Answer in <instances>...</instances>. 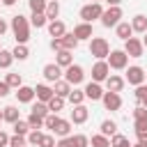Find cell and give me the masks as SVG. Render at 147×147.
I'll use <instances>...</instances> for the list:
<instances>
[{"label": "cell", "mask_w": 147, "mask_h": 147, "mask_svg": "<svg viewBox=\"0 0 147 147\" xmlns=\"http://www.w3.org/2000/svg\"><path fill=\"white\" fill-rule=\"evenodd\" d=\"M9 28H11V32H14V39H16V44H28V39H30V21H28L23 14H16V16H11V23H9Z\"/></svg>", "instance_id": "1"}, {"label": "cell", "mask_w": 147, "mask_h": 147, "mask_svg": "<svg viewBox=\"0 0 147 147\" xmlns=\"http://www.w3.org/2000/svg\"><path fill=\"white\" fill-rule=\"evenodd\" d=\"M90 55H94L96 60H106L110 55V46L103 37H92L90 39Z\"/></svg>", "instance_id": "2"}, {"label": "cell", "mask_w": 147, "mask_h": 147, "mask_svg": "<svg viewBox=\"0 0 147 147\" xmlns=\"http://www.w3.org/2000/svg\"><path fill=\"white\" fill-rule=\"evenodd\" d=\"M101 16H103V7H101V2H90V5H85V7H80V18H83V23H92V21H101Z\"/></svg>", "instance_id": "3"}, {"label": "cell", "mask_w": 147, "mask_h": 147, "mask_svg": "<svg viewBox=\"0 0 147 147\" xmlns=\"http://www.w3.org/2000/svg\"><path fill=\"white\" fill-rule=\"evenodd\" d=\"M124 16V11H122V7H108V9H103V16H101V25L103 28H117Z\"/></svg>", "instance_id": "4"}, {"label": "cell", "mask_w": 147, "mask_h": 147, "mask_svg": "<svg viewBox=\"0 0 147 147\" xmlns=\"http://www.w3.org/2000/svg\"><path fill=\"white\" fill-rule=\"evenodd\" d=\"M106 62H108V67H110V69L122 71V69H126V67H129V55H126L124 51H110V55L106 57Z\"/></svg>", "instance_id": "5"}, {"label": "cell", "mask_w": 147, "mask_h": 147, "mask_svg": "<svg viewBox=\"0 0 147 147\" xmlns=\"http://www.w3.org/2000/svg\"><path fill=\"white\" fill-rule=\"evenodd\" d=\"M64 80H67L69 85H80V83L85 80V69H83L80 64L67 67V69H64Z\"/></svg>", "instance_id": "6"}, {"label": "cell", "mask_w": 147, "mask_h": 147, "mask_svg": "<svg viewBox=\"0 0 147 147\" xmlns=\"http://www.w3.org/2000/svg\"><path fill=\"white\" fill-rule=\"evenodd\" d=\"M129 57H142V53H145V46H142V39H138V37H131V39H126L124 41V48H122Z\"/></svg>", "instance_id": "7"}, {"label": "cell", "mask_w": 147, "mask_h": 147, "mask_svg": "<svg viewBox=\"0 0 147 147\" xmlns=\"http://www.w3.org/2000/svg\"><path fill=\"white\" fill-rule=\"evenodd\" d=\"M108 76H110L108 62H106V60H96L94 67H92V80H94V83H106Z\"/></svg>", "instance_id": "8"}, {"label": "cell", "mask_w": 147, "mask_h": 147, "mask_svg": "<svg viewBox=\"0 0 147 147\" xmlns=\"http://www.w3.org/2000/svg\"><path fill=\"white\" fill-rule=\"evenodd\" d=\"M129 85H142L145 83V69L142 67H138V64H133V67H129L126 69V78H124Z\"/></svg>", "instance_id": "9"}, {"label": "cell", "mask_w": 147, "mask_h": 147, "mask_svg": "<svg viewBox=\"0 0 147 147\" xmlns=\"http://www.w3.org/2000/svg\"><path fill=\"white\" fill-rule=\"evenodd\" d=\"M83 92H85V99H90V101H101L103 99V87H101V83H94V80H90L85 87H83Z\"/></svg>", "instance_id": "10"}, {"label": "cell", "mask_w": 147, "mask_h": 147, "mask_svg": "<svg viewBox=\"0 0 147 147\" xmlns=\"http://www.w3.org/2000/svg\"><path fill=\"white\" fill-rule=\"evenodd\" d=\"M41 74H44V78H46L48 83H57V80H62V76H64V74H62V67H57L55 62L46 64Z\"/></svg>", "instance_id": "11"}, {"label": "cell", "mask_w": 147, "mask_h": 147, "mask_svg": "<svg viewBox=\"0 0 147 147\" xmlns=\"http://www.w3.org/2000/svg\"><path fill=\"white\" fill-rule=\"evenodd\" d=\"M101 101H103V108L106 110H119L122 108V96L117 92H106Z\"/></svg>", "instance_id": "12"}, {"label": "cell", "mask_w": 147, "mask_h": 147, "mask_svg": "<svg viewBox=\"0 0 147 147\" xmlns=\"http://www.w3.org/2000/svg\"><path fill=\"white\" fill-rule=\"evenodd\" d=\"M34 96H37V101H41V103H48V101L55 96V92H53V87H51V85H44V83H39V85L34 87Z\"/></svg>", "instance_id": "13"}, {"label": "cell", "mask_w": 147, "mask_h": 147, "mask_svg": "<svg viewBox=\"0 0 147 147\" xmlns=\"http://www.w3.org/2000/svg\"><path fill=\"white\" fill-rule=\"evenodd\" d=\"M69 133H71V119L57 117V122H55V126H53V136H57V138H69Z\"/></svg>", "instance_id": "14"}, {"label": "cell", "mask_w": 147, "mask_h": 147, "mask_svg": "<svg viewBox=\"0 0 147 147\" xmlns=\"http://www.w3.org/2000/svg\"><path fill=\"white\" fill-rule=\"evenodd\" d=\"M74 37L78 39V41H83V39H92L94 37V32H92V23H78L76 28H74Z\"/></svg>", "instance_id": "15"}, {"label": "cell", "mask_w": 147, "mask_h": 147, "mask_svg": "<svg viewBox=\"0 0 147 147\" xmlns=\"http://www.w3.org/2000/svg\"><path fill=\"white\" fill-rule=\"evenodd\" d=\"M124 83H126V80H124L122 76L110 74V76H108V80H106V92H117V94H119V92L124 90Z\"/></svg>", "instance_id": "16"}, {"label": "cell", "mask_w": 147, "mask_h": 147, "mask_svg": "<svg viewBox=\"0 0 147 147\" xmlns=\"http://www.w3.org/2000/svg\"><path fill=\"white\" fill-rule=\"evenodd\" d=\"M90 117V110L80 103V106H74L71 108V124H85Z\"/></svg>", "instance_id": "17"}, {"label": "cell", "mask_w": 147, "mask_h": 147, "mask_svg": "<svg viewBox=\"0 0 147 147\" xmlns=\"http://www.w3.org/2000/svg\"><path fill=\"white\" fill-rule=\"evenodd\" d=\"M48 34L53 39H62L67 34V25L62 21H48Z\"/></svg>", "instance_id": "18"}, {"label": "cell", "mask_w": 147, "mask_h": 147, "mask_svg": "<svg viewBox=\"0 0 147 147\" xmlns=\"http://www.w3.org/2000/svg\"><path fill=\"white\" fill-rule=\"evenodd\" d=\"M16 99H18V103H32V99H34V87L21 85V87L16 90Z\"/></svg>", "instance_id": "19"}, {"label": "cell", "mask_w": 147, "mask_h": 147, "mask_svg": "<svg viewBox=\"0 0 147 147\" xmlns=\"http://www.w3.org/2000/svg\"><path fill=\"white\" fill-rule=\"evenodd\" d=\"M55 64L62 67V69L71 67L74 64V51H60V53H55Z\"/></svg>", "instance_id": "20"}, {"label": "cell", "mask_w": 147, "mask_h": 147, "mask_svg": "<svg viewBox=\"0 0 147 147\" xmlns=\"http://www.w3.org/2000/svg\"><path fill=\"white\" fill-rule=\"evenodd\" d=\"M71 90H74V87H71V85H69L64 78H62V80H57V83H53V92H55V96L67 99V96L71 94Z\"/></svg>", "instance_id": "21"}, {"label": "cell", "mask_w": 147, "mask_h": 147, "mask_svg": "<svg viewBox=\"0 0 147 147\" xmlns=\"http://www.w3.org/2000/svg\"><path fill=\"white\" fill-rule=\"evenodd\" d=\"M2 119L9 122V124H14V122L21 119V110H18L16 106H5V108H2Z\"/></svg>", "instance_id": "22"}, {"label": "cell", "mask_w": 147, "mask_h": 147, "mask_svg": "<svg viewBox=\"0 0 147 147\" xmlns=\"http://www.w3.org/2000/svg\"><path fill=\"white\" fill-rule=\"evenodd\" d=\"M131 28H133V32H147V16L145 14H136L133 18H131Z\"/></svg>", "instance_id": "23"}, {"label": "cell", "mask_w": 147, "mask_h": 147, "mask_svg": "<svg viewBox=\"0 0 147 147\" xmlns=\"http://www.w3.org/2000/svg\"><path fill=\"white\" fill-rule=\"evenodd\" d=\"M99 129H101V136H106V138H113V136L117 133V122H113V119H103Z\"/></svg>", "instance_id": "24"}, {"label": "cell", "mask_w": 147, "mask_h": 147, "mask_svg": "<svg viewBox=\"0 0 147 147\" xmlns=\"http://www.w3.org/2000/svg\"><path fill=\"white\" fill-rule=\"evenodd\" d=\"M44 14H46L48 21H57V16H60V2H57V0H51V2L46 5V11H44Z\"/></svg>", "instance_id": "25"}, {"label": "cell", "mask_w": 147, "mask_h": 147, "mask_svg": "<svg viewBox=\"0 0 147 147\" xmlns=\"http://www.w3.org/2000/svg\"><path fill=\"white\" fill-rule=\"evenodd\" d=\"M115 32H117V37L119 39H131V34H133V28H131V23H126V21H122L117 28H115Z\"/></svg>", "instance_id": "26"}, {"label": "cell", "mask_w": 147, "mask_h": 147, "mask_svg": "<svg viewBox=\"0 0 147 147\" xmlns=\"http://www.w3.org/2000/svg\"><path fill=\"white\" fill-rule=\"evenodd\" d=\"M11 129H14V136H28V133L32 131L30 124H28V119H18V122H14Z\"/></svg>", "instance_id": "27"}, {"label": "cell", "mask_w": 147, "mask_h": 147, "mask_svg": "<svg viewBox=\"0 0 147 147\" xmlns=\"http://www.w3.org/2000/svg\"><path fill=\"white\" fill-rule=\"evenodd\" d=\"M78 44H80V41L74 37V32H67V34L62 37V46H64V51H76Z\"/></svg>", "instance_id": "28"}, {"label": "cell", "mask_w": 147, "mask_h": 147, "mask_svg": "<svg viewBox=\"0 0 147 147\" xmlns=\"http://www.w3.org/2000/svg\"><path fill=\"white\" fill-rule=\"evenodd\" d=\"M11 53H14V60H28L30 57V48L25 44H16V48Z\"/></svg>", "instance_id": "29"}, {"label": "cell", "mask_w": 147, "mask_h": 147, "mask_svg": "<svg viewBox=\"0 0 147 147\" xmlns=\"http://www.w3.org/2000/svg\"><path fill=\"white\" fill-rule=\"evenodd\" d=\"M67 99H69V103H71V106H80V103L85 101V92H83V90H76V87H74V90H71V94H69Z\"/></svg>", "instance_id": "30"}, {"label": "cell", "mask_w": 147, "mask_h": 147, "mask_svg": "<svg viewBox=\"0 0 147 147\" xmlns=\"http://www.w3.org/2000/svg\"><path fill=\"white\" fill-rule=\"evenodd\" d=\"M30 113H34V115H39V117H48L51 115V110H48V103H41V101H37V103H32V110Z\"/></svg>", "instance_id": "31"}, {"label": "cell", "mask_w": 147, "mask_h": 147, "mask_svg": "<svg viewBox=\"0 0 147 147\" xmlns=\"http://www.w3.org/2000/svg\"><path fill=\"white\" fill-rule=\"evenodd\" d=\"M11 62H14V53L2 48V51H0V69H9Z\"/></svg>", "instance_id": "32"}, {"label": "cell", "mask_w": 147, "mask_h": 147, "mask_svg": "<svg viewBox=\"0 0 147 147\" xmlns=\"http://www.w3.org/2000/svg\"><path fill=\"white\" fill-rule=\"evenodd\" d=\"M30 25L32 28H44V25H48V18H46V14H32L30 16Z\"/></svg>", "instance_id": "33"}, {"label": "cell", "mask_w": 147, "mask_h": 147, "mask_svg": "<svg viewBox=\"0 0 147 147\" xmlns=\"http://www.w3.org/2000/svg\"><path fill=\"white\" fill-rule=\"evenodd\" d=\"M5 83H7L9 87L18 90V87L23 85V78H21V74H7V76H5Z\"/></svg>", "instance_id": "34"}, {"label": "cell", "mask_w": 147, "mask_h": 147, "mask_svg": "<svg viewBox=\"0 0 147 147\" xmlns=\"http://www.w3.org/2000/svg\"><path fill=\"white\" fill-rule=\"evenodd\" d=\"M48 110L55 113V115H57L60 110H64V99H62V96H53V99L48 101Z\"/></svg>", "instance_id": "35"}, {"label": "cell", "mask_w": 147, "mask_h": 147, "mask_svg": "<svg viewBox=\"0 0 147 147\" xmlns=\"http://www.w3.org/2000/svg\"><path fill=\"white\" fill-rule=\"evenodd\" d=\"M90 145H92V147H110V138H106V136L96 133V136H92V138H90Z\"/></svg>", "instance_id": "36"}, {"label": "cell", "mask_w": 147, "mask_h": 147, "mask_svg": "<svg viewBox=\"0 0 147 147\" xmlns=\"http://www.w3.org/2000/svg\"><path fill=\"white\" fill-rule=\"evenodd\" d=\"M110 147H131V142H129V138H126V136L115 133V136L110 138Z\"/></svg>", "instance_id": "37"}, {"label": "cell", "mask_w": 147, "mask_h": 147, "mask_svg": "<svg viewBox=\"0 0 147 147\" xmlns=\"http://www.w3.org/2000/svg\"><path fill=\"white\" fill-rule=\"evenodd\" d=\"M136 101H138L140 106H145V108H147V85H145V83L136 87Z\"/></svg>", "instance_id": "38"}, {"label": "cell", "mask_w": 147, "mask_h": 147, "mask_svg": "<svg viewBox=\"0 0 147 147\" xmlns=\"http://www.w3.org/2000/svg\"><path fill=\"white\" fill-rule=\"evenodd\" d=\"M28 5H30V9H32V14H44L46 11V0H28Z\"/></svg>", "instance_id": "39"}, {"label": "cell", "mask_w": 147, "mask_h": 147, "mask_svg": "<svg viewBox=\"0 0 147 147\" xmlns=\"http://www.w3.org/2000/svg\"><path fill=\"white\" fill-rule=\"evenodd\" d=\"M25 138H28V142H30V145H37V147H39V142H41L44 133H41V129H32V131H30Z\"/></svg>", "instance_id": "40"}, {"label": "cell", "mask_w": 147, "mask_h": 147, "mask_svg": "<svg viewBox=\"0 0 147 147\" xmlns=\"http://www.w3.org/2000/svg\"><path fill=\"white\" fill-rule=\"evenodd\" d=\"M71 142H74V147H90V138H87L85 133H76V136H71Z\"/></svg>", "instance_id": "41"}, {"label": "cell", "mask_w": 147, "mask_h": 147, "mask_svg": "<svg viewBox=\"0 0 147 147\" xmlns=\"http://www.w3.org/2000/svg\"><path fill=\"white\" fill-rule=\"evenodd\" d=\"M28 124H30V129H44V117L30 113V115H28Z\"/></svg>", "instance_id": "42"}, {"label": "cell", "mask_w": 147, "mask_h": 147, "mask_svg": "<svg viewBox=\"0 0 147 147\" xmlns=\"http://www.w3.org/2000/svg\"><path fill=\"white\" fill-rule=\"evenodd\" d=\"M25 145H28L25 136H11L9 138V147H25Z\"/></svg>", "instance_id": "43"}, {"label": "cell", "mask_w": 147, "mask_h": 147, "mask_svg": "<svg viewBox=\"0 0 147 147\" xmlns=\"http://www.w3.org/2000/svg\"><path fill=\"white\" fill-rule=\"evenodd\" d=\"M57 142H55V136H51V133H44V138H41V142H39V147H55Z\"/></svg>", "instance_id": "44"}, {"label": "cell", "mask_w": 147, "mask_h": 147, "mask_svg": "<svg viewBox=\"0 0 147 147\" xmlns=\"http://www.w3.org/2000/svg\"><path fill=\"white\" fill-rule=\"evenodd\" d=\"M55 122H57V115H55V113H51V115H48V117L44 119V129H51V131H53Z\"/></svg>", "instance_id": "45"}, {"label": "cell", "mask_w": 147, "mask_h": 147, "mask_svg": "<svg viewBox=\"0 0 147 147\" xmlns=\"http://www.w3.org/2000/svg\"><path fill=\"white\" fill-rule=\"evenodd\" d=\"M133 119H147V108L145 106H138L133 110Z\"/></svg>", "instance_id": "46"}, {"label": "cell", "mask_w": 147, "mask_h": 147, "mask_svg": "<svg viewBox=\"0 0 147 147\" xmlns=\"http://www.w3.org/2000/svg\"><path fill=\"white\" fill-rule=\"evenodd\" d=\"M51 51H55V53L64 51V46H62V39H51Z\"/></svg>", "instance_id": "47"}, {"label": "cell", "mask_w": 147, "mask_h": 147, "mask_svg": "<svg viewBox=\"0 0 147 147\" xmlns=\"http://www.w3.org/2000/svg\"><path fill=\"white\" fill-rule=\"evenodd\" d=\"M133 129L136 131H147V119H136L133 122Z\"/></svg>", "instance_id": "48"}, {"label": "cell", "mask_w": 147, "mask_h": 147, "mask_svg": "<svg viewBox=\"0 0 147 147\" xmlns=\"http://www.w3.org/2000/svg\"><path fill=\"white\" fill-rule=\"evenodd\" d=\"M136 138H138V142H140V145H145V147H147V131H136Z\"/></svg>", "instance_id": "49"}, {"label": "cell", "mask_w": 147, "mask_h": 147, "mask_svg": "<svg viewBox=\"0 0 147 147\" xmlns=\"http://www.w3.org/2000/svg\"><path fill=\"white\" fill-rule=\"evenodd\" d=\"M55 147H74V142H71V136H69V138H60Z\"/></svg>", "instance_id": "50"}, {"label": "cell", "mask_w": 147, "mask_h": 147, "mask_svg": "<svg viewBox=\"0 0 147 147\" xmlns=\"http://www.w3.org/2000/svg\"><path fill=\"white\" fill-rule=\"evenodd\" d=\"M9 138H11V136H7L5 131H0V147H7V145H9Z\"/></svg>", "instance_id": "51"}, {"label": "cell", "mask_w": 147, "mask_h": 147, "mask_svg": "<svg viewBox=\"0 0 147 147\" xmlns=\"http://www.w3.org/2000/svg\"><path fill=\"white\" fill-rule=\"evenodd\" d=\"M9 90H11V87L2 80V83H0V99H2V96H7V94H9Z\"/></svg>", "instance_id": "52"}, {"label": "cell", "mask_w": 147, "mask_h": 147, "mask_svg": "<svg viewBox=\"0 0 147 147\" xmlns=\"http://www.w3.org/2000/svg\"><path fill=\"white\" fill-rule=\"evenodd\" d=\"M7 28H9V23H7L5 18H0V37H2L5 32H7Z\"/></svg>", "instance_id": "53"}, {"label": "cell", "mask_w": 147, "mask_h": 147, "mask_svg": "<svg viewBox=\"0 0 147 147\" xmlns=\"http://www.w3.org/2000/svg\"><path fill=\"white\" fill-rule=\"evenodd\" d=\"M106 2H108V7H119L122 0H106Z\"/></svg>", "instance_id": "54"}, {"label": "cell", "mask_w": 147, "mask_h": 147, "mask_svg": "<svg viewBox=\"0 0 147 147\" xmlns=\"http://www.w3.org/2000/svg\"><path fill=\"white\" fill-rule=\"evenodd\" d=\"M0 2H2V5H5V7H11V5H14V2H16V0H0Z\"/></svg>", "instance_id": "55"}, {"label": "cell", "mask_w": 147, "mask_h": 147, "mask_svg": "<svg viewBox=\"0 0 147 147\" xmlns=\"http://www.w3.org/2000/svg\"><path fill=\"white\" fill-rule=\"evenodd\" d=\"M142 46L147 48V32H145V37H142Z\"/></svg>", "instance_id": "56"}, {"label": "cell", "mask_w": 147, "mask_h": 147, "mask_svg": "<svg viewBox=\"0 0 147 147\" xmlns=\"http://www.w3.org/2000/svg\"><path fill=\"white\" fill-rule=\"evenodd\" d=\"M131 147H145V145H140V142H136V145H131Z\"/></svg>", "instance_id": "57"}, {"label": "cell", "mask_w": 147, "mask_h": 147, "mask_svg": "<svg viewBox=\"0 0 147 147\" xmlns=\"http://www.w3.org/2000/svg\"><path fill=\"white\" fill-rule=\"evenodd\" d=\"M0 122H2V110H0Z\"/></svg>", "instance_id": "58"}, {"label": "cell", "mask_w": 147, "mask_h": 147, "mask_svg": "<svg viewBox=\"0 0 147 147\" xmlns=\"http://www.w3.org/2000/svg\"><path fill=\"white\" fill-rule=\"evenodd\" d=\"M92 2H101V0H92Z\"/></svg>", "instance_id": "59"}, {"label": "cell", "mask_w": 147, "mask_h": 147, "mask_svg": "<svg viewBox=\"0 0 147 147\" xmlns=\"http://www.w3.org/2000/svg\"><path fill=\"white\" fill-rule=\"evenodd\" d=\"M145 80H147V74H145Z\"/></svg>", "instance_id": "60"}, {"label": "cell", "mask_w": 147, "mask_h": 147, "mask_svg": "<svg viewBox=\"0 0 147 147\" xmlns=\"http://www.w3.org/2000/svg\"><path fill=\"white\" fill-rule=\"evenodd\" d=\"M46 2H51V0H46Z\"/></svg>", "instance_id": "61"}, {"label": "cell", "mask_w": 147, "mask_h": 147, "mask_svg": "<svg viewBox=\"0 0 147 147\" xmlns=\"http://www.w3.org/2000/svg\"><path fill=\"white\" fill-rule=\"evenodd\" d=\"M0 51H2V48H0Z\"/></svg>", "instance_id": "62"}]
</instances>
